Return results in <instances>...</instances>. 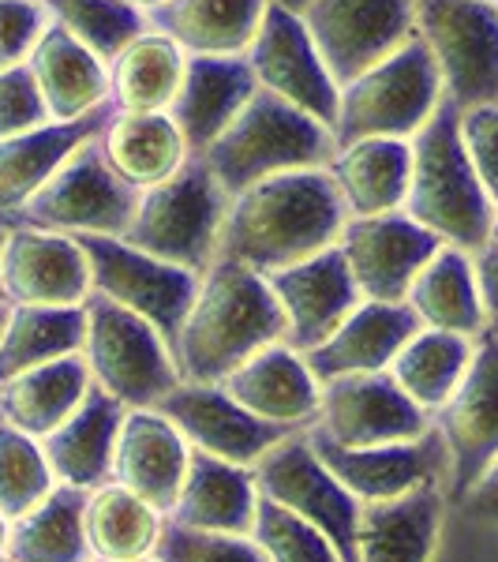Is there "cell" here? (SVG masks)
I'll return each instance as SVG.
<instances>
[{
    "mask_svg": "<svg viewBox=\"0 0 498 562\" xmlns=\"http://www.w3.org/2000/svg\"><path fill=\"white\" fill-rule=\"evenodd\" d=\"M346 206L326 169L267 177L229 195L222 225V256L259 274H274L333 248L346 225Z\"/></svg>",
    "mask_w": 498,
    "mask_h": 562,
    "instance_id": "cell-1",
    "label": "cell"
},
{
    "mask_svg": "<svg viewBox=\"0 0 498 562\" xmlns=\"http://www.w3.org/2000/svg\"><path fill=\"white\" fill-rule=\"evenodd\" d=\"M285 338V315L267 274L214 259L199 274L195 301L173 338V364L188 383H222L259 349Z\"/></svg>",
    "mask_w": 498,
    "mask_h": 562,
    "instance_id": "cell-2",
    "label": "cell"
},
{
    "mask_svg": "<svg viewBox=\"0 0 498 562\" xmlns=\"http://www.w3.org/2000/svg\"><path fill=\"white\" fill-rule=\"evenodd\" d=\"M457 116L461 109L442 98L431 121L409 139V195L401 211L442 244L476 251L491 233L495 203L461 147Z\"/></svg>",
    "mask_w": 498,
    "mask_h": 562,
    "instance_id": "cell-3",
    "label": "cell"
},
{
    "mask_svg": "<svg viewBox=\"0 0 498 562\" xmlns=\"http://www.w3.org/2000/svg\"><path fill=\"white\" fill-rule=\"evenodd\" d=\"M338 150L333 132L315 116L301 113L282 98L256 90L248 105L229 121L217 139L199 158L211 166L217 184L229 195L267 177L301 173V169H326Z\"/></svg>",
    "mask_w": 498,
    "mask_h": 562,
    "instance_id": "cell-4",
    "label": "cell"
},
{
    "mask_svg": "<svg viewBox=\"0 0 498 562\" xmlns=\"http://www.w3.org/2000/svg\"><path fill=\"white\" fill-rule=\"evenodd\" d=\"M225 211L229 192L217 184L211 166L192 154L169 180L139 192L124 240L173 267L203 274L222 256Z\"/></svg>",
    "mask_w": 498,
    "mask_h": 562,
    "instance_id": "cell-5",
    "label": "cell"
},
{
    "mask_svg": "<svg viewBox=\"0 0 498 562\" xmlns=\"http://www.w3.org/2000/svg\"><path fill=\"white\" fill-rule=\"evenodd\" d=\"M442 83L428 45L412 38L378 65L341 83L333 139H412L442 102Z\"/></svg>",
    "mask_w": 498,
    "mask_h": 562,
    "instance_id": "cell-6",
    "label": "cell"
},
{
    "mask_svg": "<svg viewBox=\"0 0 498 562\" xmlns=\"http://www.w3.org/2000/svg\"><path fill=\"white\" fill-rule=\"evenodd\" d=\"M83 364L90 383L113 394L124 409H154L180 383L173 349L158 330L128 307L87 296L83 304Z\"/></svg>",
    "mask_w": 498,
    "mask_h": 562,
    "instance_id": "cell-7",
    "label": "cell"
},
{
    "mask_svg": "<svg viewBox=\"0 0 498 562\" xmlns=\"http://www.w3.org/2000/svg\"><path fill=\"white\" fill-rule=\"evenodd\" d=\"M135 203L139 192L113 173L94 135L26 199L12 225H34L65 237H124Z\"/></svg>",
    "mask_w": 498,
    "mask_h": 562,
    "instance_id": "cell-8",
    "label": "cell"
},
{
    "mask_svg": "<svg viewBox=\"0 0 498 562\" xmlns=\"http://www.w3.org/2000/svg\"><path fill=\"white\" fill-rule=\"evenodd\" d=\"M416 38L428 45L442 94L457 109L498 102L495 0H416Z\"/></svg>",
    "mask_w": 498,
    "mask_h": 562,
    "instance_id": "cell-9",
    "label": "cell"
},
{
    "mask_svg": "<svg viewBox=\"0 0 498 562\" xmlns=\"http://www.w3.org/2000/svg\"><path fill=\"white\" fill-rule=\"evenodd\" d=\"M90 267V296L128 307L173 349V338L195 301L199 274L139 251L124 237H76Z\"/></svg>",
    "mask_w": 498,
    "mask_h": 562,
    "instance_id": "cell-10",
    "label": "cell"
},
{
    "mask_svg": "<svg viewBox=\"0 0 498 562\" xmlns=\"http://www.w3.org/2000/svg\"><path fill=\"white\" fill-rule=\"evenodd\" d=\"M256 480L262 495L282 503L296 518L312 521L341 559L356 562L360 498L322 465L307 442V431H293L285 442H278L256 465Z\"/></svg>",
    "mask_w": 498,
    "mask_h": 562,
    "instance_id": "cell-11",
    "label": "cell"
},
{
    "mask_svg": "<svg viewBox=\"0 0 498 562\" xmlns=\"http://www.w3.org/2000/svg\"><path fill=\"white\" fill-rule=\"evenodd\" d=\"M450 450L446 495L461 503L468 487L498 461V330L487 326L476 338L473 360L450 394V402L431 416Z\"/></svg>",
    "mask_w": 498,
    "mask_h": 562,
    "instance_id": "cell-12",
    "label": "cell"
},
{
    "mask_svg": "<svg viewBox=\"0 0 498 562\" xmlns=\"http://www.w3.org/2000/svg\"><path fill=\"white\" fill-rule=\"evenodd\" d=\"M301 20L341 87L412 38L416 0H312Z\"/></svg>",
    "mask_w": 498,
    "mask_h": 562,
    "instance_id": "cell-13",
    "label": "cell"
},
{
    "mask_svg": "<svg viewBox=\"0 0 498 562\" xmlns=\"http://www.w3.org/2000/svg\"><path fill=\"white\" fill-rule=\"evenodd\" d=\"M244 60H248L259 90L282 98V102L315 116V121L333 132L341 87L330 76V68L322 65L319 49H315L301 15L270 4L267 15H262L256 42L244 53Z\"/></svg>",
    "mask_w": 498,
    "mask_h": 562,
    "instance_id": "cell-14",
    "label": "cell"
},
{
    "mask_svg": "<svg viewBox=\"0 0 498 562\" xmlns=\"http://www.w3.org/2000/svg\"><path fill=\"white\" fill-rule=\"evenodd\" d=\"M307 442L360 503H391L420 487H450V450L434 424L420 439L383 447H341L315 428H307Z\"/></svg>",
    "mask_w": 498,
    "mask_h": 562,
    "instance_id": "cell-15",
    "label": "cell"
},
{
    "mask_svg": "<svg viewBox=\"0 0 498 562\" xmlns=\"http://www.w3.org/2000/svg\"><path fill=\"white\" fill-rule=\"evenodd\" d=\"M154 409L177 424V431L184 435L192 450H203L211 458L248 469H256L278 442H285L296 431L248 413L237 397L225 394L222 383H188V379H180Z\"/></svg>",
    "mask_w": 498,
    "mask_h": 562,
    "instance_id": "cell-16",
    "label": "cell"
},
{
    "mask_svg": "<svg viewBox=\"0 0 498 562\" xmlns=\"http://www.w3.org/2000/svg\"><path fill=\"white\" fill-rule=\"evenodd\" d=\"M312 428L341 447H383L420 439L431 431V416L409 402L391 371H364L322 383L319 416Z\"/></svg>",
    "mask_w": 498,
    "mask_h": 562,
    "instance_id": "cell-17",
    "label": "cell"
},
{
    "mask_svg": "<svg viewBox=\"0 0 498 562\" xmlns=\"http://www.w3.org/2000/svg\"><path fill=\"white\" fill-rule=\"evenodd\" d=\"M439 244L442 240L434 233L412 222L405 211H391L371 217H346L333 248L341 251L364 301L405 304L412 278L439 251Z\"/></svg>",
    "mask_w": 498,
    "mask_h": 562,
    "instance_id": "cell-18",
    "label": "cell"
},
{
    "mask_svg": "<svg viewBox=\"0 0 498 562\" xmlns=\"http://www.w3.org/2000/svg\"><path fill=\"white\" fill-rule=\"evenodd\" d=\"M0 285L8 304L79 307L90 296V267L76 237L8 225L0 248Z\"/></svg>",
    "mask_w": 498,
    "mask_h": 562,
    "instance_id": "cell-19",
    "label": "cell"
},
{
    "mask_svg": "<svg viewBox=\"0 0 498 562\" xmlns=\"http://www.w3.org/2000/svg\"><path fill=\"white\" fill-rule=\"evenodd\" d=\"M267 285L285 315L282 341L296 352H312L315 346H322L349 319L352 307L364 301L338 248H326L312 259L274 270V274H267Z\"/></svg>",
    "mask_w": 498,
    "mask_h": 562,
    "instance_id": "cell-20",
    "label": "cell"
},
{
    "mask_svg": "<svg viewBox=\"0 0 498 562\" xmlns=\"http://www.w3.org/2000/svg\"><path fill=\"white\" fill-rule=\"evenodd\" d=\"M192 447L177 424L158 409H128L113 454V484L147 498L154 510L169 514L188 476Z\"/></svg>",
    "mask_w": 498,
    "mask_h": 562,
    "instance_id": "cell-21",
    "label": "cell"
},
{
    "mask_svg": "<svg viewBox=\"0 0 498 562\" xmlns=\"http://www.w3.org/2000/svg\"><path fill=\"white\" fill-rule=\"evenodd\" d=\"M222 386L244 409L270 424L307 431L319 416V379L312 375L304 352H296L285 341H274L256 357H248L237 371L222 379Z\"/></svg>",
    "mask_w": 498,
    "mask_h": 562,
    "instance_id": "cell-22",
    "label": "cell"
},
{
    "mask_svg": "<svg viewBox=\"0 0 498 562\" xmlns=\"http://www.w3.org/2000/svg\"><path fill=\"white\" fill-rule=\"evenodd\" d=\"M420 330L409 304L391 301H360L349 319L312 352H304L312 375L322 383L341 375H364V371H386L405 341Z\"/></svg>",
    "mask_w": 498,
    "mask_h": 562,
    "instance_id": "cell-23",
    "label": "cell"
},
{
    "mask_svg": "<svg viewBox=\"0 0 498 562\" xmlns=\"http://www.w3.org/2000/svg\"><path fill=\"white\" fill-rule=\"evenodd\" d=\"M124 416H128V409L113 394L90 383L79 409L42 439L45 461H49L57 484L94 492V487L113 480V454Z\"/></svg>",
    "mask_w": 498,
    "mask_h": 562,
    "instance_id": "cell-24",
    "label": "cell"
},
{
    "mask_svg": "<svg viewBox=\"0 0 498 562\" xmlns=\"http://www.w3.org/2000/svg\"><path fill=\"white\" fill-rule=\"evenodd\" d=\"M259 510V480L256 469L233 465V461L211 458L192 450L188 476L166 518L199 532H229V537H251Z\"/></svg>",
    "mask_w": 498,
    "mask_h": 562,
    "instance_id": "cell-25",
    "label": "cell"
},
{
    "mask_svg": "<svg viewBox=\"0 0 498 562\" xmlns=\"http://www.w3.org/2000/svg\"><path fill=\"white\" fill-rule=\"evenodd\" d=\"M256 90V76L244 57H188L184 79L169 105L188 150L203 154L211 147Z\"/></svg>",
    "mask_w": 498,
    "mask_h": 562,
    "instance_id": "cell-26",
    "label": "cell"
},
{
    "mask_svg": "<svg viewBox=\"0 0 498 562\" xmlns=\"http://www.w3.org/2000/svg\"><path fill=\"white\" fill-rule=\"evenodd\" d=\"M26 68L42 90L49 121H79L109 109V65L53 20L34 42Z\"/></svg>",
    "mask_w": 498,
    "mask_h": 562,
    "instance_id": "cell-27",
    "label": "cell"
},
{
    "mask_svg": "<svg viewBox=\"0 0 498 562\" xmlns=\"http://www.w3.org/2000/svg\"><path fill=\"white\" fill-rule=\"evenodd\" d=\"M446 492L420 487L391 503H360L356 562H431L439 548Z\"/></svg>",
    "mask_w": 498,
    "mask_h": 562,
    "instance_id": "cell-28",
    "label": "cell"
},
{
    "mask_svg": "<svg viewBox=\"0 0 498 562\" xmlns=\"http://www.w3.org/2000/svg\"><path fill=\"white\" fill-rule=\"evenodd\" d=\"M267 8L270 0H161L147 23L188 57H244Z\"/></svg>",
    "mask_w": 498,
    "mask_h": 562,
    "instance_id": "cell-29",
    "label": "cell"
},
{
    "mask_svg": "<svg viewBox=\"0 0 498 562\" xmlns=\"http://www.w3.org/2000/svg\"><path fill=\"white\" fill-rule=\"evenodd\" d=\"M109 109L79 116V121H49L42 128L0 139V222L12 225L23 203L57 173L87 139L102 132Z\"/></svg>",
    "mask_w": 498,
    "mask_h": 562,
    "instance_id": "cell-30",
    "label": "cell"
},
{
    "mask_svg": "<svg viewBox=\"0 0 498 562\" xmlns=\"http://www.w3.org/2000/svg\"><path fill=\"white\" fill-rule=\"evenodd\" d=\"M409 139H352L338 143L330 173L349 217L401 211L409 195Z\"/></svg>",
    "mask_w": 498,
    "mask_h": 562,
    "instance_id": "cell-31",
    "label": "cell"
},
{
    "mask_svg": "<svg viewBox=\"0 0 498 562\" xmlns=\"http://www.w3.org/2000/svg\"><path fill=\"white\" fill-rule=\"evenodd\" d=\"M98 147L113 166V173L135 192H147V188L169 180L192 158L169 113H113L109 109L102 132H98Z\"/></svg>",
    "mask_w": 498,
    "mask_h": 562,
    "instance_id": "cell-32",
    "label": "cell"
},
{
    "mask_svg": "<svg viewBox=\"0 0 498 562\" xmlns=\"http://www.w3.org/2000/svg\"><path fill=\"white\" fill-rule=\"evenodd\" d=\"M405 304L416 315V323L431 326V330L479 338L491 326L484 301H479L473 251L454 248V244H439V251L423 262V270L405 293Z\"/></svg>",
    "mask_w": 498,
    "mask_h": 562,
    "instance_id": "cell-33",
    "label": "cell"
},
{
    "mask_svg": "<svg viewBox=\"0 0 498 562\" xmlns=\"http://www.w3.org/2000/svg\"><path fill=\"white\" fill-rule=\"evenodd\" d=\"M87 390L90 371L79 352L49 360V364L20 371L8 383H0V420L34 435V439H45L79 409Z\"/></svg>",
    "mask_w": 498,
    "mask_h": 562,
    "instance_id": "cell-34",
    "label": "cell"
},
{
    "mask_svg": "<svg viewBox=\"0 0 498 562\" xmlns=\"http://www.w3.org/2000/svg\"><path fill=\"white\" fill-rule=\"evenodd\" d=\"M188 53L158 31H143L109 60V109L113 113H169Z\"/></svg>",
    "mask_w": 498,
    "mask_h": 562,
    "instance_id": "cell-35",
    "label": "cell"
},
{
    "mask_svg": "<svg viewBox=\"0 0 498 562\" xmlns=\"http://www.w3.org/2000/svg\"><path fill=\"white\" fill-rule=\"evenodd\" d=\"M87 492L57 484L38 506L8 525L4 562H90Z\"/></svg>",
    "mask_w": 498,
    "mask_h": 562,
    "instance_id": "cell-36",
    "label": "cell"
},
{
    "mask_svg": "<svg viewBox=\"0 0 498 562\" xmlns=\"http://www.w3.org/2000/svg\"><path fill=\"white\" fill-rule=\"evenodd\" d=\"M83 525H87L90 559L132 562V559H154L166 514L154 510L147 498L132 495L128 487L109 480V484L87 492Z\"/></svg>",
    "mask_w": 498,
    "mask_h": 562,
    "instance_id": "cell-37",
    "label": "cell"
},
{
    "mask_svg": "<svg viewBox=\"0 0 498 562\" xmlns=\"http://www.w3.org/2000/svg\"><path fill=\"white\" fill-rule=\"evenodd\" d=\"M473 349H476V338L420 326L386 371H391L394 383L409 394L412 405H420L423 413L434 416L450 402V394L461 386V379H465V371H468V360H473Z\"/></svg>",
    "mask_w": 498,
    "mask_h": 562,
    "instance_id": "cell-38",
    "label": "cell"
},
{
    "mask_svg": "<svg viewBox=\"0 0 498 562\" xmlns=\"http://www.w3.org/2000/svg\"><path fill=\"white\" fill-rule=\"evenodd\" d=\"M87 315L79 307H42V304H12L8 323L0 330V383L20 371H31L49 360L71 357L83 349Z\"/></svg>",
    "mask_w": 498,
    "mask_h": 562,
    "instance_id": "cell-39",
    "label": "cell"
},
{
    "mask_svg": "<svg viewBox=\"0 0 498 562\" xmlns=\"http://www.w3.org/2000/svg\"><path fill=\"white\" fill-rule=\"evenodd\" d=\"M42 4L53 23L65 26L71 38L98 53L105 65L150 26L147 12L124 4V0H42Z\"/></svg>",
    "mask_w": 498,
    "mask_h": 562,
    "instance_id": "cell-40",
    "label": "cell"
},
{
    "mask_svg": "<svg viewBox=\"0 0 498 562\" xmlns=\"http://www.w3.org/2000/svg\"><path fill=\"white\" fill-rule=\"evenodd\" d=\"M57 487L42 439L0 420V514L15 521Z\"/></svg>",
    "mask_w": 498,
    "mask_h": 562,
    "instance_id": "cell-41",
    "label": "cell"
},
{
    "mask_svg": "<svg viewBox=\"0 0 498 562\" xmlns=\"http://www.w3.org/2000/svg\"><path fill=\"white\" fill-rule=\"evenodd\" d=\"M251 540L262 548L267 562H346L312 521L296 518L293 510H285L282 503H274L262 492L256 525H251Z\"/></svg>",
    "mask_w": 498,
    "mask_h": 562,
    "instance_id": "cell-42",
    "label": "cell"
},
{
    "mask_svg": "<svg viewBox=\"0 0 498 562\" xmlns=\"http://www.w3.org/2000/svg\"><path fill=\"white\" fill-rule=\"evenodd\" d=\"M154 562H267V555L251 537L199 532L166 518L158 548H154Z\"/></svg>",
    "mask_w": 498,
    "mask_h": 562,
    "instance_id": "cell-43",
    "label": "cell"
},
{
    "mask_svg": "<svg viewBox=\"0 0 498 562\" xmlns=\"http://www.w3.org/2000/svg\"><path fill=\"white\" fill-rule=\"evenodd\" d=\"M461 147H465L468 161H473L479 184L498 206V102L468 105L457 116Z\"/></svg>",
    "mask_w": 498,
    "mask_h": 562,
    "instance_id": "cell-44",
    "label": "cell"
},
{
    "mask_svg": "<svg viewBox=\"0 0 498 562\" xmlns=\"http://www.w3.org/2000/svg\"><path fill=\"white\" fill-rule=\"evenodd\" d=\"M42 124H49V109L42 102V90L34 83L31 68H4L0 71V139L42 128Z\"/></svg>",
    "mask_w": 498,
    "mask_h": 562,
    "instance_id": "cell-45",
    "label": "cell"
},
{
    "mask_svg": "<svg viewBox=\"0 0 498 562\" xmlns=\"http://www.w3.org/2000/svg\"><path fill=\"white\" fill-rule=\"evenodd\" d=\"M45 26L49 12L42 0H0V71L26 65Z\"/></svg>",
    "mask_w": 498,
    "mask_h": 562,
    "instance_id": "cell-46",
    "label": "cell"
},
{
    "mask_svg": "<svg viewBox=\"0 0 498 562\" xmlns=\"http://www.w3.org/2000/svg\"><path fill=\"white\" fill-rule=\"evenodd\" d=\"M457 506L468 514V518H479V521L498 525V461H495L491 469H487L484 476L476 480V487H468L465 498H461Z\"/></svg>",
    "mask_w": 498,
    "mask_h": 562,
    "instance_id": "cell-47",
    "label": "cell"
},
{
    "mask_svg": "<svg viewBox=\"0 0 498 562\" xmlns=\"http://www.w3.org/2000/svg\"><path fill=\"white\" fill-rule=\"evenodd\" d=\"M473 270H476V285H479V301H484L487 319L498 323V248L484 244L473 251Z\"/></svg>",
    "mask_w": 498,
    "mask_h": 562,
    "instance_id": "cell-48",
    "label": "cell"
},
{
    "mask_svg": "<svg viewBox=\"0 0 498 562\" xmlns=\"http://www.w3.org/2000/svg\"><path fill=\"white\" fill-rule=\"evenodd\" d=\"M270 4H278V8H285V12H296L301 15L307 4H312V0H270Z\"/></svg>",
    "mask_w": 498,
    "mask_h": 562,
    "instance_id": "cell-49",
    "label": "cell"
},
{
    "mask_svg": "<svg viewBox=\"0 0 498 562\" xmlns=\"http://www.w3.org/2000/svg\"><path fill=\"white\" fill-rule=\"evenodd\" d=\"M8 525H12V521L0 514V562H4V551H8Z\"/></svg>",
    "mask_w": 498,
    "mask_h": 562,
    "instance_id": "cell-50",
    "label": "cell"
},
{
    "mask_svg": "<svg viewBox=\"0 0 498 562\" xmlns=\"http://www.w3.org/2000/svg\"><path fill=\"white\" fill-rule=\"evenodd\" d=\"M124 4L139 8V12H150V8H158V4H161V0H124Z\"/></svg>",
    "mask_w": 498,
    "mask_h": 562,
    "instance_id": "cell-51",
    "label": "cell"
},
{
    "mask_svg": "<svg viewBox=\"0 0 498 562\" xmlns=\"http://www.w3.org/2000/svg\"><path fill=\"white\" fill-rule=\"evenodd\" d=\"M487 244H495V248H498V206H495V217H491V233H487Z\"/></svg>",
    "mask_w": 498,
    "mask_h": 562,
    "instance_id": "cell-52",
    "label": "cell"
},
{
    "mask_svg": "<svg viewBox=\"0 0 498 562\" xmlns=\"http://www.w3.org/2000/svg\"><path fill=\"white\" fill-rule=\"evenodd\" d=\"M4 237H8V222H0V248H4ZM0 304H8L4 301V285H0Z\"/></svg>",
    "mask_w": 498,
    "mask_h": 562,
    "instance_id": "cell-53",
    "label": "cell"
},
{
    "mask_svg": "<svg viewBox=\"0 0 498 562\" xmlns=\"http://www.w3.org/2000/svg\"><path fill=\"white\" fill-rule=\"evenodd\" d=\"M8 312H12V304H0V330H4V323H8Z\"/></svg>",
    "mask_w": 498,
    "mask_h": 562,
    "instance_id": "cell-54",
    "label": "cell"
},
{
    "mask_svg": "<svg viewBox=\"0 0 498 562\" xmlns=\"http://www.w3.org/2000/svg\"><path fill=\"white\" fill-rule=\"evenodd\" d=\"M90 562H105V559H90ZM132 562H154V559H132Z\"/></svg>",
    "mask_w": 498,
    "mask_h": 562,
    "instance_id": "cell-55",
    "label": "cell"
},
{
    "mask_svg": "<svg viewBox=\"0 0 498 562\" xmlns=\"http://www.w3.org/2000/svg\"><path fill=\"white\" fill-rule=\"evenodd\" d=\"M491 326H495V330H498V323H491Z\"/></svg>",
    "mask_w": 498,
    "mask_h": 562,
    "instance_id": "cell-56",
    "label": "cell"
},
{
    "mask_svg": "<svg viewBox=\"0 0 498 562\" xmlns=\"http://www.w3.org/2000/svg\"><path fill=\"white\" fill-rule=\"evenodd\" d=\"M495 8H498V0H495Z\"/></svg>",
    "mask_w": 498,
    "mask_h": 562,
    "instance_id": "cell-57",
    "label": "cell"
}]
</instances>
